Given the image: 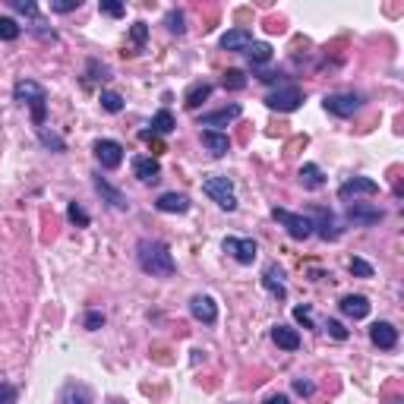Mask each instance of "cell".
Here are the masks:
<instances>
[{"mask_svg":"<svg viewBox=\"0 0 404 404\" xmlns=\"http://www.w3.org/2000/svg\"><path fill=\"white\" fill-rule=\"evenodd\" d=\"M307 218H309V225L316 227V234H319L322 240H338V237H341L338 221H335V215L326 212V208H313Z\"/></svg>","mask_w":404,"mask_h":404,"instance_id":"9c48e42d","label":"cell"},{"mask_svg":"<svg viewBox=\"0 0 404 404\" xmlns=\"http://www.w3.org/2000/svg\"><path fill=\"white\" fill-rule=\"evenodd\" d=\"M262 404H291V401H287V395H268Z\"/></svg>","mask_w":404,"mask_h":404,"instance_id":"f6af8a7d","label":"cell"},{"mask_svg":"<svg viewBox=\"0 0 404 404\" xmlns=\"http://www.w3.org/2000/svg\"><path fill=\"white\" fill-rule=\"evenodd\" d=\"M386 218V212H382L379 206H369V202H351L347 206V221H354V225H379V221Z\"/></svg>","mask_w":404,"mask_h":404,"instance_id":"30bf717a","label":"cell"},{"mask_svg":"<svg viewBox=\"0 0 404 404\" xmlns=\"http://www.w3.org/2000/svg\"><path fill=\"white\" fill-rule=\"evenodd\" d=\"M60 404H92V388L83 386V382H70L60 392Z\"/></svg>","mask_w":404,"mask_h":404,"instance_id":"7402d4cb","label":"cell"},{"mask_svg":"<svg viewBox=\"0 0 404 404\" xmlns=\"http://www.w3.org/2000/svg\"><path fill=\"white\" fill-rule=\"evenodd\" d=\"M101 107H105L107 114H120L124 111V98H120L117 92H101Z\"/></svg>","mask_w":404,"mask_h":404,"instance_id":"1f68e13d","label":"cell"},{"mask_svg":"<svg viewBox=\"0 0 404 404\" xmlns=\"http://www.w3.org/2000/svg\"><path fill=\"white\" fill-rule=\"evenodd\" d=\"M221 85H225V89H231V92H240V89L246 85L244 70H227V73H225V79H221Z\"/></svg>","mask_w":404,"mask_h":404,"instance_id":"f546056e","label":"cell"},{"mask_svg":"<svg viewBox=\"0 0 404 404\" xmlns=\"http://www.w3.org/2000/svg\"><path fill=\"white\" fill-rule=\"evenodd\" d=\"M253 44V32L250 29H231L221 35V48L225 51H246Z\"/></svg>","mask_w":404,"mask_h":404,"instance_id":"ac0fdd59","label":"cell"},{"mask_svg":"<svg viewBox=\"0 0 404 404\" xmlns=\"http://www.w3.org/2000/svg\"><path fill=\"white\" fill-rule=\"evenodd\" d=\"M101 13H107V16H124V4H101Z\"/></svg>","mask_w":404,"mask_h":404,"instance_id":"ee69618b","label":"cell"},{"mask_svg":"<svg viewBox=\"0 0 404 404\" xmlns=\"http://www.w3.org/2000/svg\"><path fill=\"white\" fill-rule=\"evenodd\" d=\"M326 328H328V335H332V338H338V341H345V338H347V328L341 326L338 319H328V322H326Z\"/></svg>","mask_w":404,"mask_h":404,"instance_id":"74e56055","label":"cell"},{"mask_svg":"<svg viewBox=\"0 0 404 404\" xmlns=\"http://www.w3.org/2000/svg\"><path fill=\"white\" fill-rule=\"evenodd\" d=\"M240 114H244V107H240V105H227V107H221V111L202 114V117H199V126H227V124H234Z\"/></svg>","mask_w":404,"mask_h":404,"instance_id":"5bb4252c","label":"cell"},{"mask_svg":"<svg viewBox=\"0 0 404 404\" xmlns=\"http://www.w3.org/2000/svg\"><path fill=\"white\" fill-rule=\"evenodd\" d=\"M272 218L278 221L281 227H285L287 234H291L294 240H307L309 234H313V225H309L307 215H297V212H287V208H272Z\"/></svg>","mask_w":404,"mask_h":404,"instance_id":"3957f363","label":"cell"},{"mask_svg":"<svg viewBox=\"0 0 404 404\" xmlns=\"http://www.w3.org/2000/svg\"><path fill=\"white\" fill-rule=\"evenodd\" d=\"M133 174H136L139 180H145V184H155V180L161 177L158 158H149V155H139V158H133Z\"/></svg>","mask_w":404,"mask_h":404,"instance_id":"e0dca14e","label":"cell"},{"mask_svg":"<svg viewBox=\"0 0 404 404\" xmlns=\"http://www.w3.org/2000/svg\"><path fill=\"white\" fill-rule=\"evenodd\" d=\"M369 338H373V345H379L382 351H392V347L398 345V328H395L392 322H376V326L369 328Z\"/></svg>","mask_w":404,"mask_h":404,"instance_id":"9a60e30c","label":"cell"},{"mask_svg":"<svg viewBox=\"0 0 404 404\" xmlns=\"http://www.w3.org/2000/svg\"><path fill=\"white\" fill-rule=\"evenodd\" d=\"M202 145H206L215 158H221V155L231 152V139H227L225 133H218V130H202Z\"/></svg>","mask_w":404,"mask_h":404,"instance_id":"d6986e66","label":"cell"},{"mask_svg":"<svg viewBox=\"0 0 404 404\" xmlns=\"http://www.w3.org/2000/svg\"><path fill=\"white\" fill-rule=\"evenodd\" d=\"M95 190H98V196L105 199L111 208H117V212H126V208H130V199H126L124 193L117 190V186H111V184H107L105 177H95Z\"/></svg>","mask_w":404,"mask_h":404,"instance_id":"4fadbf2b","label":"cell"},{"mask_svg":"<svg viewBox=\"0 0 404 404\" xmlns=\"http://www.w3.org/2000/svg\"><path fill=\"white\" fill-rule=\"evenodd\" d=\"M225 253H231L240 266H253L259 246H256L253 237H225Z\"/></svg>","mask_w":404,"mask_h":404,"instance_id":"52a82bcc","label":"cell"},{"mask_svg":"<svg viewBox=\"0 0 404 404\" xmlns=\"http://www.w3.org/2000/svg\"><path fill=\"white\" fill-rule=\"evenodd\" d=\"M281 278H285V272H281V268L272 262V266L266 268V275H262V285H266L268 291L275 294V297H285V294H287V287H285V281H281Z\"/></svg>","mask_w":404,"mask_h":404,"instance_id":"cb8c5ba5","label":"cell"},{"mask_svg":"<svg viewBox=\"0 0 404 404\" xmlns=\"http://www.w3.org/2000/svg\"><path fill=\"white\" fill-rule=\"evenodd\" d=\"M13 95H16V101H23V105L32 107V124L42 130L44 117H48V95H44L42 85L32 83V79H19V83L13 85Z\"/></svg>","mask_w":404,"mask_h":404,"instance_id":"7a4b0ae2","label":"cell"},{"mask_svg":"<svg viewBox=\"0 0 404 404\" xmlns=\"http://www.w3.org/2000/svg\"><path fill=\"white\" fill-rule=\"evenodd\" d=\"M130 35H133V42H136V48H143V44H145V35H149V29H145V23H133Z\"/></svg>","mask_w":404,"mask_h":404,"instance_id":"8d00e7d4","label":"cell"},{"mask_svg":"<svg viewBox=\"0 0 404 404\" xmlns=\"http://www.w3.org/2000/svg\"><path fill=\"white\" fill-rule=\"evenodd\" d=\"M13 401H16V388L0 382V404H13Z\"/></svg>","mask_w":404,"mask_h":404,"instance_id":"60d3db41","label":"cell"},{"mask_svg":"<svg viewBox=\"0 0 404 404\" xmlns=\"http://www.w3.org/2000/svg\"><path fill=\"white\" fill-rule=\"evenodd\" d=\"M244 54L250 57V64H253V66H262V64H268V60H272V48H268L266 42H253Z\"/></svg>","mask_w":404,"mask_h":404,"instance_id":"484cf974","label":"cell"},{"mask_svg":"<svg viewBox=\"0 0 404 404\" xmlns=\"http://www.w3.org/2000/svg\"><path fill=\"white\" fill-rule=\"evenodd\" d=\"M272 341L281 347V351H297L300 347V335H297V328H291V326H275Z\"/></svg>","mask_w":404,"mask_h":404,"instance_id":"ffe728a7","label":"cell"},{"mask_svg":"<svg viewBox=\"0 0 404 404\" xmlns=\"http://www.w3.org/2000/svg\"><path fill=\"white\" fill-rule=\"evenodd\" d=\"M300 184H303V190H319V186H326V174H322V167L319 165H303L300 167Z\"/></svg>","mask_w":404,"mask_h":404,"instance_id":"603a6c76","label":"cell"},{"mask_svg":"<svg viewBox=\"0 0 404 404\" xmlns=\"http://www.w3.org/2000/svg\"><path fill=\"white\" fill-rule=\"evenodd\" d=\"M10 6L19 13H25V16H38V6L32 4V0H10Z\"/></svg>","mask_w":404,"mask_h":404,"instance_id":"d590c367","label":"cell"},{"mask_svg":"<svg viewBox=\"0 0 404 404\" xmlns=\"http://www.w3.org/2000/svg\"><path fill=\"white\" fill-rule=\"evenodd\" d=\"M155 206H158V212H177V215L190 212V199L184 193H161Z\"/></svg>","mask_w":404,"mask_h":404,"instance_id":"44dd1931","label":"cell"},{"mask_svg":"<svg viewBox=\"0 0 404 404\" xmlns=\"http://www.w3.org/2000/svg\"><path fill=\"white\" fill-rule=\"evenodd\" d=\"M208 95H212V83H193L190 89H186V95H184V105L190 107V111H196Z\"/></svg>","mask_w":404,"mask_h":404,"instance_id":"d4e9b609","label":"cell"},{"mask_svg":"<svg viewBox=\"0 0 404 404\" xmlns=\"http://www.w3.org/2000/svg\"><path fill=\"white\" fill-rule=\"evenodd\" d=\"M190 313L196 316L199 322H206V326H212L215 319H218V303H215L208 294H196V297L190 300Z\"/></svg>","mask_w":404,"mask_h":404,"instance_id":"7c38bea8","label":"cell"},{"mask_svg":"<svg viewBox=\"0 0 404 404\" xmlns=\"http://www.w3.org/2000/svg\"><path fill=\"white\" fill-rule=\"evenodd\" d=\"M79 4H83V0H51V10L54 13H73V10H79Z\"/></svg>","mask_w":404,"mask_h":404,"instance_id":"e575fe53","label":"cell"},{"mask_svg":"<svg viewBox=\"0 0 404 404\" xmlns=\"http://www.w3.org/2000/svg\"><path fill=\"white\" fill-rule=\"evenodd\" d=\"M174 126H177V124H174V114L167 111V107H161V111L152 117V133H155V136H158V133L165 136V133H171Z\"/></svg>","mask_w":404,"mask_h":404,"instance_id":"4316f807","label":"cell"},{"mask_svg":"<svg viewBox=\"0 0 404 404\" xmlns=\"http://www.w3.org/2000/svg\"><path fill=\"white\" fill-rule=\"evenodd\" d=\"M202 193H206V196H212L221 208H225V212H234V208H237V196H234V184H231L227 177H208L206 184H202Z\"/></svg>","mask_w":404,"mask_h":404,"instance_id":"277c9868","label":"cell"},{"mask_svg":"<svg viewBox=\"0 0 404 404\" xmlns=\"http://www.w3.org/2000/svg\"><path fill=\"white\" fill-rule=\"evenodd\" d=\"M322 105H326V111L335 114V117H354V114L360 111L363 98L354 95V92H338V95H326Z\"/></svg>","mask_w":404,"mask_h":404,"instance_id":"8992f818","label":"cell"},{"mask_svg":"<svg viewBox=\"0 0 404 404\" xmlns=\"http://www.w3.org/2000/svg\"><path fill=\"white\" fill-rule=\"evenodd\" d=\"M351 272L354 275H360V278H373V266H369V262H363V259H351Z\"/></svg>","mask_w":404,"mask_h":404,"instance_id":"836d02e7","label":"cell"},{"mask_svg":"<svg viewBox=\"0 0 404 404\" xmlns=\"http://www.w3.org/2000/svg\"><path fill=\"white\" fill-rule=\"evenodd\" d=\"M294 319L303 322L307 328H313V309L309 307H294Z\"/></svg>","mask_w":404,"mask_h":404,"instance_id":"f35d334b","label":"cell"},{"mask_svg":"<svg viewBox=\"0 0 404 404\" xmlns=\"http://www.w3.org/2000/svg\"><path fill=\"white\" fill-rule=\"evenodd\" d=\"M19 25H16V19H10V16H0V42H16L19 38Z\"/></svg>","mask_w":404,"mask_h":404,"instance_id":"f1b7e54d","label":"cell"},{"mask_svg":"<svg viewBox=\"0 0 404 404\" xmlns=\"http://www.w3.org/2000/svg\"><path fill=\"white\" fill-rule=\"evenodd\" d=\"M294 392H297V395H313L316 386H313V382H307V379H294Z\"/></svg>","mask_w":404,"mask_h":404,"instance_id":"7bdbcfd3","label":"cell"},{"mask_svg":"<svg viewBox=\"0 0 404 404\" xmlns=\"http://www.w3.org/2000/svg\"><path fill=\"white\" fill-rule=\"evenodd\" d=\"M136 259H139V268L145 275H152V278H171L177 272V262H174L167 244H161V240L143 237L136 244Z\"/></svg>","mask_w":404,"mask_h":404,"instance_id":"6da1fadb","label":"cell"},{"mask_svg":"<svg viewBox=\"0 0 404 404\" xmlns=\"http://www.w3.org/2000/svg\"><path fill=\"white\" fill-rule=\"evenodd\" d=\"M338 307H341V313L351 316V319H367L369 316V300L363 297V294H345Z\"/></svg>","mask_w":404,"mask_h":404,"instance_id":"2e32d148","label":"cell"},{"mask_svg":"<svg viewBox=\"0 0 404 404\" xmlns=\"http://www.w3.org/2000/svg\"><path fill=\"white\" fill-rule=\"evenodd\" d=\"M266 105L272 107V111L291 114V111H297V107L303 105V92L297 89V85H281L278 92H268V95H266Z\"/></svg>","mask_w":404,"mask_h":404,"instance_id":"5b68a950","label":"cell"},{"mask_svg":"<svg viewBox=\"0 0 404 404\" xmlns=\"http://www.w3.org/2000/svg\"><path fill=\"white\" fill-rule=\"evenodd\" d=\"M95 158L105 171H114V167H120V161H124V145H120L117 139H98Z\"/></svg>","mask_w":404,"mask_h":404,"instance_id":"ba28073f","label":"cell"},{"mask_svg":"<svg viewBox=\"0 0 404 404\" xmlns=\"http://www.w3.org/2000/svg\"><path fill=\"white\" fill-rule=\"evenodd\" d=\"M66 218H70L76 227H89V221H92L89 212H85V208L79 206V202H70V206H66Z\"/></svg>","mask_w":404,"mask_h":404,"instance_id":"83f0119b","label":"cell"},{"mask_svg":"<svg viewBox=\"0 0 404 404\" xmlns=\"http://www.w3.org/2000/svg\"><path fill=\"white\" fill-rule=\"evenodd\" d=\"M139 139H143V143H149V145H155V152H165V145L158 143V136H155L152 130H143V133H139Z\"/></svg>","mask_w":404,"mask_h":404,"instance_id":"b9f144b4","label":"cell"},{"mask_svg":"<svg viewBox=\"0 0 404 404\" xmlns=\"http://www.w3.org/2000/svg\"><path fill=\"white\" fill-rule=\"evenodd\" d=\"M373 196V193H379V184L376 180H369V177H351V180H345V184L338 186V196L341 199H351V196Z\"/></svg>","mask_w":404,"mask_h":404,"instance_id":"8fae6325","label":"cell"},{"mask_svg":"<svg viewBox=\"0 0 404 404\" xmlns=\"http://www.w3.org/2000/svg\"><path fill=\"white\" fill-rule=\"evenodd\" d=\"M165 23H167V29H171L174 32V35H184V32H186V16H184V10H171V13H167V16H165Z\"/></svg>","mask_w":404,"mask_h":404,"instance_id":"4dcf8cb0","label":"cell"},{"mask_svg":"<svg viewBox=\"0 0 404 404\" xmlns=\"http://www.w3.org/2000/svg\"><path fill=\"white\" fill-rule=\"evenodd\" d=\"M101 326H105V316L95 313V309H92V313H85V328H92V332H95V328H101Z\"/></svg>","mask_w":404,"mask_h":404,"instance_id":"ab89813d","label":"cell"},{"mask_svg":"<svg viewBox=\"0 0 404 404\" xmlns=\"http://www.w3.org/2000/svg\"><path fill=\"white\" fill-rule=\"evenodd\" d=\"M38 139H42V143L48 145V149H54V152H66V143H64V139H60L57 133H48L44 126L38 130Z\"/></svg>","mask_w":404,"mask_h":404,"instance_id":"d6a6232c","label":"cell"}]
</instances>
